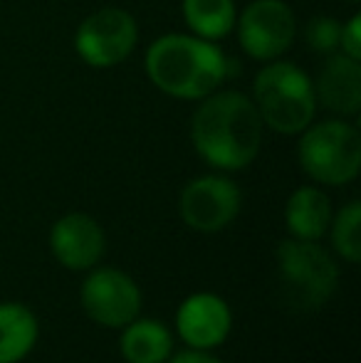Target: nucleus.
Segmentation results:
<instances>
[{
    "label": "nucleus",
    "mask_w": 361,
    "mask_h": 363,
    "mask_svg": "<svg viewBox=\"0 0 361 363\" xmlns=\"http://www.w3.org/2000/svg\"><path fill=\"white\" fill-rule=\"evenodd\" d=\"M233 329L231 306L213 291H198L181 301L176 311V331L191 349H216Z\"/></svg>",
    "instance_id": "10"
},
{
    "label": "nucleus",
    "mask_w": 361,
    "mask_h": 363,
    "mask_svg": "<svg viewBox=\"0 0 361 363\" xmlns=\"http://www.w3.org/2000/svg\"><path fill=\"white\" fill-rule=\"evenodd\" d=\"M119 351L126 363H166L174 351V336L156 319H139L121 326Z\"/></svg>",
    "instance_id": "14"
},
{
    "label": "nucleus",
    "mask_w": 361,
    "mask_h": 363,
    "mask_svg": "<svg viewBox=\"0 0 361 363\" xmlns=\"http://www.w3.org/2000/svg\"><path fill=\"white\" fill-rule=\"evenodd\" d=\"M359 220H361V203L352 201L332 218V245L337 255L347 262L357 264L361 259V238H359Z\"/></svg>",
    "instance_id": "17"
},
{
    "label": "nucleus",
    "mask_w": 361,
    "mask_h": 363,
    "mask_svg": "<svg viewBox=\"0 0 361 363\" xmlns=\"http://www.w3.org/2000/svg\"><path fill=\"white\" fill-rule=\"evenodd\" d=\"M309 48L319 55H334L339 50V38H342V23L329 15H317L307 23L304 30Z\"/></svg>",
    "instance_id": "18"
},
{
    "label": "nucleus",
    "mask_w": 361,
    "mask_h": 363,
    "mask_svg": "<svg viewBox=\"0 0 361 363\" xmlns=\"http://www.w3.org/2000/svg\"><path fill=\"white\" fill-rule=\"evenodd\" d=\"M139 28L131 13L121 8H101L79 23L74 50L89 67L106 69L124 62L136 48Z\"/></svg>",
    "instance_id": "6"
},
{
    "label": "nucleus",
    "mask_w": 361,
    "mask_h": 363,
    "mask_svg": "<svg viewBox=\"0 0 361 363\" xmlns=\"http://www.w3.org/2000/svg\"><path fill=\"white\" fill-rule=\"evenodd\" d=\"M84 314L109 329H121L141 311V289L129 274L114 267H99L87 274L79 289Z\"/></svg>",
    "instance_id": "8"
},
{
    "label": "nucleus",
    "mask_w": 361,
    "mask_h": 363,
    "mask_svg": "<svg viewBox=\"0 0 361 363\" xmlns=\"http://www.w3.org/2000/svg\"><path fill=\"white\" fill-rule=\"evenodd\" d=\"M240 188L226 176L193 178L181 191L179 216L196 233H218L240 213Z\"/></svg>",
    "instance_id": "9"
},
{
    "label": "nucleus",
    "mask_w": 361,
    "mask_h": 363,
    "mask_svg": "<svg viewBox=\"0 0 361 363\" xmlns=\"http://www.w3.org/2000/svg\"><path fill=\"white\" fill-rule=\"evenodd\" d=\"M279 291L287 306L299 311H317L329 301L339 284L334 257L309 240H282L274 250Z\"/></svg>",
    "instance_id": "4"
},
{
    "label": "nucleus",
    "mask_w": 361,
    "mask_h": 363,
    "mask_svg": "<svg viewBox=\"0 0 361 363\" xmlns=\"http://www.w3.org/2000/svg\"><path fill=\"white\" fill-rule=\"evenodd\" d=\"M38 319L25 304H0V363L23 361L38 344Z\"/></svg>",
    "instance_id": "15"
},
{
    "label": "nucleus",
    "mask_w": 361,
    "mask_h": 363,
    "mask_svg": "<svg viewBox=\"0 0 361 363\" xmlns=\"http://www.w3.org/2000/svg\"><path fill=\"white\" fill-rule=\"evenodd\" d=\"M104 230L84 213H67L50 230V250L65 269L82 272L96 267L104 255Z\"/></svg>",
    "instance_id": "11"
},
{
    "label": "nucleus",
    "mask_w": 361,
    "mask_h": 363,
    "mask_svg": "<svg viewBox=\"0 0 361 363\" xmlns=\"http://www.w3.org/2000/svg\"><path fill=\"white\" fill-rule=\"evenodd\" d=\"M342 55L361 62V15H352L347 25H342V38H339Z\"/></svg>",
    "instance_id": "19"
},
{
    "label": "nucleus",
    "mask_w": 361,
    "mask_h": 363,
    "mask_svg": "<svg viewBox=\"0 0 361 363\" xmlns=\"http://www.w3.org/2000/svg\"><path fill=\"white\" fill-rule=\"evenodd\" d=\"M252 104L277 134H302L314 119L317 96L307 72L292 62H270L255 74Z\"/></svg>",
    "instance_id": "3"
},
{
    "label": "nucleus",
    "mask_w": 361,
    "mask_h": 363,
    "mask_svg": "<svg viewBox=\"0 0 361 363\" xmlns=\"http://www.w3.org/2000/svg\"><path fill=\"white\" fill-rule=\"evenodd\" d=\"M262 119L252 99L240 91L203 96L191 119V141L198 156L221 171H240L257 158Z\"/></svg>",
    "instance_id": "1"
},
{
    "label": "nucleus",
    "mask_w": 361,
    "mask_h": 363,
    "mask_svg": "<svg viewBox=\"0 0 361 363\" xmlns=\"http://www.w3.org/2000/svg\"><path fill=\"white\" fill-rule=\"evenodd\" d=\"M329 223H332V203L324 191L314 186H302L287 198L284 225L294 240L317 242L329 230Z\"/></svg>",
    "instance_id": "13"
},
{
    "label": "nucleus",
    "mask_w": 361,
    "mask_h": 363,
    "mask_svg": "<svg viewBox=\"0 0 361 363\" xmlns=\"http://www.w3.org/2000/svg\"><path fill=\"white\" fill-rule=\"evenodd\" d=\"M297 158L312 181L322 186H344L359 176L361 136L352 124L337 119L307 126L299 139Z\"/></svg>",
    "instance_id": "5"
},
{
    "label": "nucleus",
    "mask_w": 361,
    "mask_h": 363,
    "mask_svg": "<svg viewBox=\"0 0 361 363\" xmlns=\"http://www.w3.org/2000/svg\"><path fill=\"white\" fill-rule=\"evenodd\" d=\"M183 20L203 40H221L235 28V3L233 0H183Z\"/></svg>",
    "instance_id": "16"
},
{
    "label": "nucleus",
    "mask_w": 361,
    "mask_h": 363,
    "mask_svg": "<svg viewBox=\"0 0 361 363\" xmlns=\"http://www.w3.org/2000/svg\"><path fill=\"white\" fill-rule=\"evenodd\" d=\"M314 84V96L322 106L337 114L352 116L361 109V65L342 52L329 55L319 69Z\"/></svg>",
    "instance_id": "12"
},
{
    "label": "nucleus",
    "mask_w": 361,
    "mask_h": 363,
    "mask_svg": "<svg viewBox=\"0 0 361 363\" xmlns=\"http://www.w3.org/2000/svg\"><path fill=\"white\" fill-rule=\"evenodd\" d=\"M169 363H223V361L216 359V356H211L208 351L188 349V351H183V354H176Z\"/></svg>",
    "instance_id": "20"
},
{
    "label": "nucleus",
    "mask_w": 361,
    "mask_h": 363,
    "mask_svg": "<svg viewBox=\"0 0 361 363\" xmlns=\"http://www.w3.org/2000/svg\"><path fill=\"white\" fill-rule=\"evenodd\" d=\"M146 74L156 89L176 99H203L228 74V57L213 40L171 33L146 50Z\"/></svg>",
    "instance_id": "2"
},
{
    "label": "nucleus",
    "mask_w": 361,
    "mask_h": 363,
    "mask_svg": "<svg viewBox=\"0 0 361 363\" xmlns=\"http://www.w3.org/2000/svg\"><path fill=\"white\" fill-rule=\"evenodd\" d=\"M235 25L243 52L260 62H272L287 52L297 35L294 13L284 0H252Z\"/></svg>",
    "instance_id": "7"
},
{
    "label": "nucleus",
    "mask_w": 361,
    "mask_h": 363,
    "mask_svg": "<svg viewBox=\"0 0 361 363\" xmlns=\"http://www.w3.org/2000/svg\"><path fill=\"white\" fill-rule=\"evenodd\" d=\"M352 3H359V0H352Z\"/></svg>",
    "instance_id": "21"
}]
</instances>
